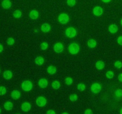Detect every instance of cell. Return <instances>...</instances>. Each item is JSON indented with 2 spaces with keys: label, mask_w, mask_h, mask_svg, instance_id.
<instances>
[{
  "label": "cell",
  "mask_w": 122,
  "mask_h": 114,
  "mask_svg": "<svg viewBox=\"0 0 122 114\" xmlns=\"http://www.w3.org/2000/svg\"><path fill=\"white\" fill-rule=\"evenodd\" d=\"M46 114H56V112H55L54 110L51 109V110H48V111L46 112Z\"/></svg>",
  "instance_id": "36"
},
{
  "label": "cell",
  "mask_w": 122,
  "mask_h": 114,
  "mask_svg": "<svg viewBox=\"0 0 122 114\" xmlns=\"http://www.w3.org/2000/svg\"><path fill=\"white\" fill-rule=\"evenodd\" d=\"M86 89V86L83 83H79L78 85H77V89H78L79 91H83L85 90Z\"/></svg>",
  "instance_id": "24"
},
{
  "label": "cell",
  "mask_w": 122,
  "mask_h": 114,
  "mask_svg": "<svg viewBox=\"0 0 122 114\" xmlns=\"http://www.w3.org/2000/svg\"><path fill=\"white\" fill-rule=\"evenodd\" d=\"M2 50H3V46L2 45V44L0 45V52H2Z\"/></svg>",
  "instance_id": "39"
},
{
  "label": "cell",
  "mask_w": 122,
  "mask_h": 114,
  "mask_svg": "<svg viewBox=\"0 0 122 114\" xmlns=\"http://www.w3.org/2000/svg\"><path fill=\"white\" fill-rule=\"evenodd\" d=\"M88 47L91 49L94 48L97 46V42L94 39H90L88 42Z\"/></svg>",
  "instance_id": "21"
},
{
  "label": "cell",
  "mask_w": 122,
  "mask_h": 114,
  "mask_svg": "<svg viewBox=\"0 0 122 114\" xmlns=\"http://www.w3.org/2000/svg\"><path fill=\"white\" fill-rule=\"evenodd\" d=\"M114 66H115L116 68H121L122 67V62L120 61H117L114 62Z\"/></svg>",
  "instance_id": "31"
},
{
  "label": "cell",
  "mask_w": 122,
  "mask_h": 114,
  "mask_svg": "<svg viewBox=\"0 0 122 114\" xmlns=\"http://www.w3.org/2000/svg\"><path fill=\"white\" fill-rule=\"evenodd\" d=\"M101 1L104 2V3H108V2H110L111 0H101Z\"/></svg>",
  "instance_id": "38"
},
{
  "label": "cell",
  "mask_w": 122,
  "mask_h": 114,
  "mask_svg": "<svg viewBox=\"0 0 122 114\" xmlns=\"http://www.w3.org/2000/svg\"><path fill=\"white\" fill-rule=\"evenodd\" d=\"M108 31L110 32V33L114 34V33L117 32L118 27L117 26L116 24H113L110 25V26H109V27H108Z\"/></svg>",
  "instance_id": "14"
},
{
  "label": "cell",
  "mask_w": 122,
  "mask_h": 114,
  "mask_svg": "<svg viewBox=\"0 0 122 114\" xmlns=\"http://www.w3.org/2000/svg\"><path fill=\"white\" fill-rule=\"evenodd\" d=\"M84 114H93V112L92 111V110H91V109H86V110H85Z\"/></svg>",
  "instance_id": "34"
},
{
  "label": "cell",
  "mask_w": 122,
  "mask_h": 114,
  "mask_svg": "<svg viewBox=\"0 0 122 114\" xmlns=\"http://www.w3.org/2000/svg\"><path fill=\"white\" fill-rule=\"evenodd\" d=\"M93 13L96 16H100L103 13V9L100 6H97L93 9Z\"/></svg>",
  "instance_id": "8"
},
{
  "label": "cell",
  "mask_w": 122,
  "mask_h": 114,
  "mask_svg": "<svg viewBox=\"0 0 122 114\" xmlns=\"http://www.w3.org/2000/svg\"><path fill=\"white\" fill-rule=\"evenodd\" d=\"M48 82L46 78H41L38 81V85L41 88H42V89L46 88L48 86Z\"/></svg>",
  "instance_id": "10"
},
{
  "label": "cell",
  "mask_w": 122,
  "mask_h": 114,
  "mask_svg": "<svg viewBox=\"0 0 122 114\" xmlns=\"http://www.w3.org/2000/svg\"><path fill=\"white\" fill-rule=\"evenodd\" d=\"M118 79H119L120 81L122 82V73L119 74V75L118 76Z\"/></svg>",
  "instance_id": "37"
},
{
  "label": "cell",
  "mask_w": 122,
  "mask_h": 114,
  "mask_svg": "<svg viewBox=\"0 0 122 114\" xmlns=\"http://www.w3.org/2000/svg\"></svg>",
  "instance_id": "43"
},
{
  "label": "cell",
  "mask_w": 122,
  "mask_h": 114,
  "mask_svg": "<svg viewBox=\"0 0 122 114\" xmlns=\"http://www.w3.org/2000/svg\"><path fill=\"white\" fill-rule=\"evenodd\" d=\"M80 46L76 43H72L69 46V51L71 54L76 55L79 52Z\"/></svg>",
  "instance_id": "1"
},
{
  "label": "cell",
  "mask_w": 122,
  "mask_h": 114,
  "mask_svg": "<svg viewBox=\"0 0 122 114\" xmlns=\"http://www.w3.org/2000/svg\"><path fill=\"white\" fill-rule=\"evenodd\" d=\"M76 0H67V4L69 7H73L76 5Z\"/></svg>",
  "instance_id": "26"
},
{
  "label": "cell",
  "mask_w": 122,
  "mask_h": 114,
  "mask_svg": "<svg viewBox=\"0 0 122 114\" xmlns=\"http://www.w3.org/2000/svg\"><path fill=\"white\" fill-rule=\"evenodd\" d=\"M106 76L108 79H111V78H112L114 77V72L112 71H107L106 74Z\"/></svg>",
  "instance_id": "28"
},
{
  "label": "cell",
  "mask_w": 122,
  "mask_h": 114,
  "mask_svg": "<svg viewBox=\"0 0 122 114\" xmlns=\"http://www.w3.org/2000/svg\"><path fill=\"white\" fill-rule=\"evenodd\" d=\"M58 21L62 24H64L69 22V16L66 13H61L58 17Z\"/></svg>",
  "instance_id": "4"
},
{
  "label": "cell",
  "mask_w": 122,
  "mask_h": 114,
  "mask_svg": "<svg viewBox=\"0 0 122 114\" xmlns=\"http://www.w3.org/2000/svg\"><path fill=\"white\" fill-rule=\"evenodd\" d=\"M62 114H68L67 112H64V113H63Z\"/></svg>",
  "instance_id": "41"
},
{
  "label": "cell",
  "mask_w": 122,
  "mask_h": 114,
  "mask_svg": "<svg viewBox=\"0 0 122 114\" xmlns=\"http://www.w3.org/2000/svg\"><path fill=\"white\" fill-rule=\"evenodd\" d=\"M120 23H121V24H122V19L121 20V21H120Z\"/></svg>",
  "instance_id": "42"
},
{
  "label": "cell",
  "mask_w": 122,
  "mask_h": 114,
  "mask_svg": "<svg viewBox=\"0 0 122 114\" xmlns=\"http://www.w3.org/2000/svg\"><path fill=\"white\" fill-rule=\"evenodd\" d=\"M77 34V31L74 27H68L65 30V35L69 38H73L76 36Z\"/></svg>",
  "instance_id": "2"
},
{
  "label": "cell",
  "mask_w": 122,
  "mask_h": 114,
  "mask_svg": "<svg viewBox=\"0 0 122 114\" xmlns=\"http://www.w3.org/2000/svg\"><path fill=\"white\" fill-rule=\"evenodd\" d=\"M36 104L39 107H44L46 104V99L43 96H39L36 100Z\"/></svg>",
  "instance_id": "6"
},
{
  "label": "cell",
  "mask_w": 122,
  "mask_h": 114,
  "mask_svg": "<svg viewBox=\"0 0 122 114\" xmlns=\"http://www.w3.org/2000/svg\"><path fill=\"white\" fill-rule=\"evenodd\" d=\"M64 82H65L66 84H67V85H71L73 83V79L71 77H67L64 80Z\"/></svg>",
  "instance_id": "30"
},
{
  "label": "cell",
  "mask_w": 122,
  "mask_h": 114,
  "mask_svg": "<svg viewBox=\"0 0 122 114\" xmlns=\"http://www.w3.org/2000/svg\"><path fill=\"white\" fill-rule=\"evenodd\" d=\"M69 98H70V101H71V102H76L77 99H78V97H77V95H76V94H71V95H70Z\"/></svg>",
  "instance_id": "25"
},
{
  "label": "cell",
  "mask_w": 122,
  "mask_h": 114,
  "mask_svg": "<svg viewBox=\"0 0 122 114\" xmlns=\"http://www.w3.org/2000/svg\"><path fill=\"white\" fill-rule=\"evenodd\" d=\"M101 88L102 87H101V84L98 83H95L91 87V90L93 93L97 94L100 92V91L101 90Z\"/></svg>",
  "instance_id": "5"
},
{
  "label": "cell",
  "mask_w": 122,
  "mask_h": 114,
  "mask_svg": "<svg viewBox=\"0 0 122 114\" xmlns=\"http://www.w3.org/2000/svg\"><path fill=\"white\" fill-rule=\"evenodd\" d=\"M114 95L117 97H122V89H117L114 92Z\"/></svg>",
  "instance_id": "27"
},
{
  "label": "cell",
  "mask_w": 122,
  "mask_h": 114,
  "mask_svg": "<svg viewBox=\"0 0 122 114\" xmlns=\"http://www.w3.org/2000/svg\"><path fill=\"white\" fill-rule=\"evenodd\" d=\"M47 72H48L50 74L52 75L54 74L56 72H57V68H56V66H53V65H50L47 68V70H46Z\"/></svg>",
  "instance_id": "19"
},
{
  "label": "cell",
  "mask_w": 122,
  "mask_h": 114,
  "mask_svg": "<svg viewBox=\"0 0 122 114\" xmlns=\"http://www.w3.org/2000/svg\"><path fill=\"white\" fill-rule=\"evenodd\" d=\"M64 49V45L61 42H57L55 44L54 46V51L57 53H61L63 51Z\"/></svg>",
  "instance_id": "7"
},
{
  "label": "cell",
  "mask_w": 122,
  "mask_h": 114,
  "mask_svg": "<svg viewBox=\"0 0 122 114\" xmlns=\"http://www.w3.org/2000/svg\"><path fill=\"white\" fill-rule=\"evenodd\" d=\"M12 5V3L10 0H3L2 1V6L4 9H9Z\"/></svg>",
  "instance_id": "12"
},
{
  "label": "cell",
  "mask_w": 122,
  "mask_h": 114,
  "mask_svg": "<svg viewBox=\"0 0 122 114\" xmlns=\"http://www.w3.org/2000/svg\"><path fill=\"white\" fill-rule=\"evenodd\" d=\"M40 48L43 51H45V50L47 49V48H48V44L46 42H43L41 44Z\"/></svg>",
  "instance_id": "29"
},
{
  "label": "cell",
  "mask_w": 122,
  "mask_h": 114,
  "mask_svg": "<svg viewBox=\"0 0 122 114\" xmlns=\"http://www.w3.org/2000/svg\"><path fill=\"white\" fill-rule=\"evenodd\" d=\"M4 108L6 110H11L13 108V103L10 101H7L4 104Z\"/></svg>",
  "instance_id": "17"
},
{
  "label": "cell",
  "mask_w": 122,
  "mask_h": 114,
  "mask_svg": "<svg viewBox=\"0 0 122 114\" xmlns=\"http://www.w3.org/2000/svg\"><path fill=\"white\" fill-rule=\"evenodd\" d=\"M117 43L120 45H122V36H120L117 39Z\"/></svg>",
  "instance_id": "35"
},
{
  "label": "cell",
  "mask_w": 122,
  "mask_h": 114,
  "mask_svg": "<svg viewBox=\"0 0 122 114\" xmlns=\"http://www.w3.org/2000/svg\"><path fill=\"white\" fill-rule=\"evenodd\" d=\"M120 114H122V108L120 109Z\"/></svg>",
  "instance_id": "40"
},
{
  "label": "cell",
  "mask_w": 122,
  "mask_h": 114,
  "mask_svg": "<svg viewBox=\"0 0 122 114\" xmlns=\"http://www.w3.org/2000/svg\"><path fill=\"white\" fill-rule=\"evenodd\" d=\"M13 76V74L12 72L10 70H6L3 73V77L6 80H10L12 78Z\"/></svg>",
  "instance_id": "16"
},
{
  "label": "cell",
  "mask_w": 122,
  "mask_h": 114,
  "mask_svg": "<svg viewBox=\"0 0 122 114\" xmlns=\"http://www.w3.org/2000/svg\"><path fill=\"white\" fill-rule=\"evenodd\" d=\"M35 62L36 65H41L44 63V59L43 58V57L39 56L35 59Z\"/></svg>",
  "instance_id": "18"
},
{
  "label": "cell",
  "mask_w": 122,
  "mask_h": 114,
  "mask_svg": "<svg viewBox=\"0 0 122 114\" xmlns=\"http://www.w3.org/2000/svg\"><path fill=\"white\" fill-rule=\"evenodd\" d=\"M52 87L54 89H58L60 87V83L58 80H55L51 84Z\"/></svg>",
  "instance_id": "22"
},
{
  "label": "cell",
  "mask_w": 122,
  "mask_h": 114,
  "mask_svg": "<svg viewBox=\"0 0 122 114\" xmlns=\"http://www.w3.org/2000/svg\"><path fill=\"white\" fill-rule=\"evenodd\" d=\"M95 66L99 70H102L105 66V64L102 61H98L95 63Z\"/></svg>",
  "instance_id": "20"
},
{
  "label": "cell",
  "mask_w": 122,
  "mask_h": 114,
  "mask_svg": "<svg viewBox=\"0 0 122 114\" xmlns=\"http://www.w3.org/2000/svg\"><path fill=\"white\" fill-rule=\"evenodd\" d=\"M51 30V26L49 24L44 23L41 26V30L44 33H47Z\"/></svg>",
  "instance_id": "15"
},
{
  "label": "cell",
  "mask_w": 122,
  "mask_h": 114,
  "mask_svg": "<svg viewBox=\"0 0 122 114\" xmlns=\"http://www.w3.org/2000/svg\"><path fill=\"white\" fill-rule=\"evenodd\" d=\"M11 97L13 99L17 100L20 98V96H21V93H20V92L19 90H14L11 92Z\"/></svg>",
  "instance_id": "11"
},
{
  "label": "cell",
  "mask_w": 122,
  "mask_h": 114,
  "mask_svg": "<svg viewBox=\"0 0 122 114\" xmlns=\"http://www.w3.org/2000/svg\"><path fill=\"white\" fill-rule=\"evenodd\" d=\"M29 17H30V19H33V20H36L39 17V13L36 10H33L30 12Z\"/></svg>",
  "instance_id": "13"
},
{
  "label": "cell",
  "mask_w": 122,
  "mask_h": 114,
  "mask_svg": "<svg viewBox=\"0 0 122 114\" xmlns=\"http://www.w3.org/2000/svg\"><path fill=\"white\" fill-rule=\"evenodd\" d=\"M7 45H14V43H15V40H14L13 38H9L7 40Z\"/></svg>",
  "instance_id": "32"
},
{
  "label": "cell",
  "mask_w": 122,
  "mask_h": 114,
  "mask_svg": "<svg viewBox=\"0 0 122 114\" xmlns=\"http://www.w3.org/2000/svg\"><path fill=\"white\" fill-rule=\"evenodd\" d=\"M21 109H22L23 111L25 112H27L29 111L31 109L30 103L27 102H24V103H23L22 104H21Z\"/></svg>",
  "instance_id": "9"
},
{
  "label": "cell",
  "mask_w": 122,
  "mask_h": 114,
  "mask_svg": "<svg viewBox=\"0 0 122 114\" xmlns=\"http://www.w3.org/2000/svg\"><path fill=\"white\" fill-rule=\"evenodd\" d=\"M6 92H7L6 88L4 86H1V87H0V95L1 96H4L6 93Z\"/></svg>",
  "instance_id": "33"
},
{
  "label": "cell",
  "mask_w": 122,
  "mask_h": 114,
  "mask_svg": "<svg viewBox=\"0 0 122 114\" xmlns=\"http://www.w3.org/2000/svg\"><path fill=\"white\" fill-rule=\"evenodd\" d=\"M21 15H22V13L19 10H17L14 11V13H13V16L15 19H19V18L21 17Z\"/></svg>",
  "instance_id": "23"
},
{
  "label": "cell",
  "mask_w": 122,
  "mask_h": 114,
  "mask_svg": "<svg viewBox=\"0 0 122 114\" xmlns=\"http://www.w3.org/2000/svg\"><path fill=\"white\" fill-rule=\"evenodd\" d=\"M21 88L25 91H29L33 88V84L30 81H24L21 84Z\"/></svg>",
  "instance_id": "3"
}]
</instances>
